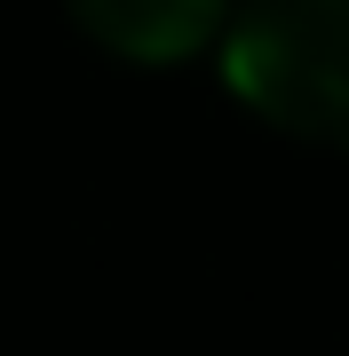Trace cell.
I'll return each instance as SVG.
<instances>
[{"instance_id": "2", "label": "cell", "mask_w": 349, "mask_h": 356, "mask_svg": "<svg viewBox=\"0 0 349 356\" xmlns=\"http://www.w3.org/2000/svg\"><path fill=\"white\" fill-rule=\"evenodd\" d=\"M64 16L119 64H183L222 40L231 0H64Z\"/></svg>"}, {"instance_id": "1", "label": "cell", "mask_w": 349, "mask_h": 356, "mask_svg": "<svg viewBox=\"0 0 349 356\" xmlns=\"http://www.w3.org/2000/svg\"><path fill=\"white\" fill-rule=\"evenodd\" d=\"M215 56L238 111L349 159V0H238Z\"/></svg>"}]
</instances>
